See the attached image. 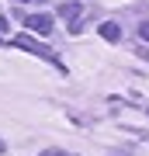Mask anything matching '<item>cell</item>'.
<instances>
[{"instance_id": "obj_8", "label": "cell", "mask_w": 149, "mask_h": 156, "mask_svg": "<svg viewBox=\"0 0 149 156\" xmlns=\"http://www.w3.org/2000/svg\"><path fill=\"white\" fill-rule=\"evenodd\" d=\"M21 4H28V0H21Z\"/></svg>"}, {"instance_id": "obj_7", "label": "cell", "mask_w": 149, "mask_h": 156, "mask_svg": "<svg viewBox=\"0 0 149 156\" xmlns=\"http://www.w3.org/2000/svg\"><path fill=\"white\" fill-rule=\"evenodd\" d=\"M0 156H4V139H0Z\"/></svg>"}, {"instance_id": "obj_3", "label": "cell", "mask_w": 149, "mask_h": 156, "mask_svg": "<svg viewBox=\"0 0 149 156\" xmlns=\"http://www.w3.org/2000/svg\"><path fill=\"white\" fill-rule=\"evenodd\" d=\"M101 38H108V42H118V38H122V28H118L115 21H104V24H101Z\"/></svg>"}, {"instance_id": "obj_6", "label": "cell", "mask_w": 149, "mask_h": 156, "mask_svg": "<svg viewBox=\"0 0 149 156\" xmlns=\"http://www.w3.org/2000/svg\"><path fill=\"white\" fill-rule=\"evenodd\" d=\"M0 31H4V35L11 31V24H7V17H0Z\"/></svg>"}, {"instance_id": "obj_1", "label": "cell", "mask_w": 149, "mask_h": 156, "mask_svg": "<svg viewBox=\"0 0 149 156\" xmlns=\"http://www.w3.org/2000/svg\"><path fill=\"white\" fill-rule=\"evenodd\" d=\"M14 45H17V49H24V52H31V56H42V59H49V62H55V66H59V56H55L49 45H42V42H31V38H24V35H17Z\"/></svg>"}, {"instance_id": "obj_4", "label": "cell", "mask_w": 149, "mask_h": 156, "mask_svg": "<svg viewBox=\"0 0 149 156\" xmlns=\"http://www.w3.org/2000/svg\"><path fill=\"white\" fill-rule=\"evenodd\" d=\"M59 14H62V17H69V24H73V21H80V4H62V7H59Z\"/></svg>"}, {"instance_id": "obj_2", "label": "cell", "mask_w": 149, "mask_h": 156, "mask_svg": "<svg viewBox=\"0 0 149 156\" xmlns=\"http://www.w3.org/2000/svg\"><path fill=\"white\" fill-rule=\"evenodd\" d=\"M28 31H38V35H52V14H24Z\"/></svg>"}, {"instance_id": "obj_5", "label": "cell", "mask_w": 149, "mask_h": 156, "mask_svg": "<svg viewBox=\"0 0 149 156\" xmlns=\"http://www.w3.org/2000/svg\"><path fill=\"white\" fill-rule=\"evenodd\" d=\"M42 156H66V153H62V149H45Z\"/></svg>"}]
</instances>
